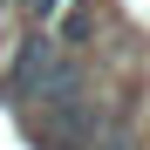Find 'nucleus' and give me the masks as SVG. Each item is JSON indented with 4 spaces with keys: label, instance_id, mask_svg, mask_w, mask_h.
<instances>
[{
    "label": "nucleus",
    "instance_id": "3",
    "mask_svg": "<svg viewBox=\"0 0 150 150\" xmlns=\"http://www.w3.org/2000/svg\"><path fill=\"white\" fill-rule=\"evenodd\" d=\"M89 34H96V14H89V7H68V14H62V34H55V41H89Z\"/></svg>",
    "mask_w": 150,
    "mask_h": 150
},
{
    "label": "nucleus",
    "instance_id": "1",
    "mask_svg": "<svg viewBox=\"0 0 150 150\" xmlns=\"http://www.w3.org/2000/svg\"><path fill=\"white\" fill-rule=\"evenodd\" d=\"M7 96L14 103H75L82 96V68H75V55L55 41V34H34V41H21L14 48V62H7Z\"/></svg>",
    "mask_w": 150,
    "mask_h": 150
},
{
    "label": "nucleus",
    "instance_id": "2",
    "mask_svg": "<svg viewBox=\"0 0 150 150\" xmlns=\"http://www.w3.org/2000/svg\"><path fill=\"white\" fill-rule=\"evenodd\" d=\"M103 130H109V116L96 109L89 96H75V103H48V109L28 116L34 150H96V143H103Z\"/></svg>",
    "mask_w": 150,
    "mask_h": 150
}]
</instances>
